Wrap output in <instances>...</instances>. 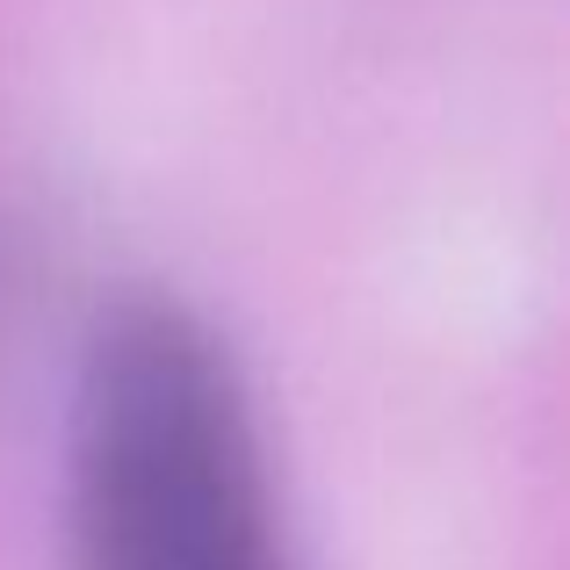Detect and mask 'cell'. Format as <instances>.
Listing matches in <instances>:
<instances>
[{"label":"cell","mask_w":570,"mask_h":570,"mask_svg":"<svg viewBox=\"0 0 570 570\" xmlns=\"http://www.w3.org/2000/svg\"><path fill=\"white\" fill-rule=\"evenodd\" d=\"M72 570H289L238 368L181 304H116L72 390Z\"/></svg>","instance_id":"cell-1"}]
</instances>
